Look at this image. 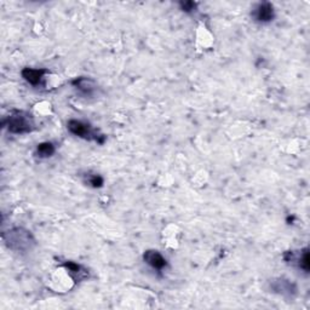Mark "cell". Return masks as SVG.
<instances>
[{
	"label": "cell",
	"mask_w": 310,
	"mask_h": 310,
	"mask_svg": "<svg viewBox=\"0 0 310 310\" xmlns=\"http://www.w3.org/2000/svg\"><path fill=\"white\" fill-rule=\"evenodd\" d=\"M180 10L182 11L190 14V12H194V11L196 10L198 4L194 2H180Z\"/></svg>",
	"instance_id": "obj_13"
},
{
	"label": "cell",
	"mask_w": 310,
	"mask_h": 310,
	"mask_svg": "<svg viewBox=\"0 0 310 310\" xmlns=\"http://www.w3.org/2000/svg\"><path fill=\"white\" fill-rule=\"evenodd\" d=\"M5 125L8 126V130L11 134H30L34 130V120L30 113H26L22 110H15L8 116L5 120Z\"/></svg>",
	"instance_id": "obj_2"
},
{
	"label": "cell",
	"mask_w": 310,
	"mask_h": 310,
	"mask_svg": "<svg viewBox=\"0 0 310 310\" xmlns=\"http://www.w3.org/2000/svg\"><path fill=\"white\" fill-rule=\"evenodd\" d=\"M72 85L79 91L80 94H82V96L85 97H92L94 94H96L97 90H98L96 82L91 79V78L86 76L76 78V79H74L73 82H72Z\"/></svg>",
	"instance_id": "obj_5"
},
{
	"label": "cell",
	"mask_w": 310,
	"mask_h": 310,
	"mask_svg": "<svg viewBox=\"0 0 310 310\" xmlns=\"http://www.w3.org/2000/svg\"><path fill=\"white\" fill-rule=\"evenodd\" d=\"M54 152H56V148L51 142H42L36 147V155L42 159L51 158L54 154Z\"/></svg>",
	"instance_id": "obj_9"
},
{
	"label": "cell",
	"mask_w": 310,
	"mask_h": 310,
	"mask_svg": "<svg viewBox=\"0 0 310 310\" xmlns=\"http://www.w3.org/2000/svg\"><path fill=\"white\" fill-rule=\"evenodd\" d=\"M272 290H275L276 292H280V294H291L292 292H294V288H292V287H294V285H292L290 281L287 280H284V279H279V280H275L274 282L272 284Z\"/></svg>",
	"instance_id": "obj_10"
},
{
	"label": "cell",
	"mask_w": 310,
	"mask_h": 310,
	"mask_svg": "<svg viewBox=\"0 0 310 310\" xmlns=\"http://www.w3.org/2000/svg\"><path fill=\"white\" fill-rule=\"evenodd\" d=\"M63 266L67 269L70 276L73 278V279L76 280V282H79V281H82L88 276V270L82 268L80 264H76L74 262H66L64 264H63Z\"/></svg>",
	"instance_id": "obj_8"
},
{
	"label": "cell",
	"mask_w": 310,
	"mask_h": 310,
	"mask_svg": "<svg viewBox=\"0 0 310 310\" xmlns=\"http://www.w3.org/2000/svg\"><path fill=\"white\" fill-rule=\"evenodd\" d=\"M67 128L72 134L80 137V138L96 140V142L101 143V144L104 142L106 137L103 136V134H98V132L94 131V128H91V125L88 124V122H80V120H70L67 124Z\"/></svg>",
	"instance_id": "obj_3"
},
{
	"label": "cell",
	"mask_w": 310,
	"mask_h": 310,
	"mask_svg": "<svg viewBox=\"0 0 310 310\" xmlns=\"http://www.w3.org/2000/svg\"><path fill=\"white\" fill-rule=\"evenodd\" d=\"M85 182L88 183V186H94V188H101V186H103V183H104V180H103V178L100 174H86L85 176Z\"/></svg>",
	"instance_id": "obj_11"
},
{
	"label": "cell",
	"mask_w": 310,
	"mask_h": 310,
	"mask_svg": "<svg viewBox=\"0 0 310 310\" xmlns=\"http://www.w3.org/2000/svg\"><path fill=\"white\" fill-rule=\"evenodd\" d=\"M297 264L300 266V269H302L306 272H309V250L304 248L302 254H300V257L297 258Z\"/></svg>",
	"instance_id": "obj_12"
},
{
	"label": "cell",
	"mask_w": 310,
	"mask_h": 310,
	"mask_svg": "<svg viewBox=\"0 0 310 310\" xmlns=\"http://www.w3.org/2000/svg\"><path fill=\"white\" fill-rule=\"evenodd\" d=\"M5 245L18 254H27L36 246V239L30 230L24 228H14L2 234Z\"/></svg>",
	"instance_id": "obj_1"
},
{
	"label": "cell",
	"mask_w": 310,
	"mask_h": 310,
	"mask_svg": "<svg viewBox=\"0 0 310 310\" xmlns=\"http://www.w3.org/2000/svg\"><path fill=\"white\" fill-rule=\"evenodd\" d=\"M252 17L260 24H268L274 20L275 10L270 2H260L252 10Z\"/></svg>",
	"instance_id": "obj_4"
},
{
	"label": "cell",
	"mask_w": 310,
	"mask_h": 310,
	"mask_svg": "<svg viewBox=\"0 0 310 310\" xmlns=\"http://www.w3.org/2000/svg\"><path fill=\"white\" fill-rule=\"evenodd\" d=\"M143 260L150 268L158 272H162L168 266V260L156 250H148V251H146L144 254H143Z\"/></svg>",
	"instance_id": "obj_6"
},
{
	"label": "cell",
	"mask_w": 310,
	"mask_h": 310,
	"mask_svg": "<svg viewBox=\"0 0 310 310\" xmlns=\"http://www.w3.org/2000/svg\"><path fill=\"white\" fill-rule=\"evenodd\" d=\"M48 73L46 70H34V68H24L22 70V76L27 82L32 85H38L42 82V78Z\"/></svg>",
	"instance_id": "obj_7"
}]
</instances>
